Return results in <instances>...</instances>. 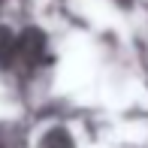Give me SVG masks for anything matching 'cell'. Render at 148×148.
Wrapping results in <instances>:
<instances>
[{
    "instance_id": "6da1fadb",
    "label": "cell",
    "mask_w": 148,
    "mask_h": 148,
    "mask_svg": "<svg viewBox=\"0 0 148 148\" xmlns=\"http://www.w3.org/2000/svg\"><path fill=\"white\" fill-rule=\"evenodd\" d=\"M45 60V33L36 27H27L18 33V64L33 70Z\"/></svg>"
},
{
    "instance_id": "7a4b0ae2",
    "label": "cell",
    "mask_w": 148,
    "mask_h": 148,
    "mask_svg": "<svg viewBox=\"0 0 148 148\" xmlns=\"http://www.w3.org/2000/svg\"><path fill=\"white\" fill-rule=\"evenodd\" d=\"M18 64V33L0 27V70H9Z\"/></svg>"
},
{
    "instance_id": "3957f363",
    "label": "cell",
    "mask_w": 148,
    "mask_h": 148,
    "mask_svg": "<svg viewBox=\"0 0 148 148\" xmlns=\"http://www.w3.org/2000/svg\"><path fill=\"white\" fill-rule=\"evenodd\" d=\"M39 148H76V142H73V136L64 130V127H51L49 133H42Z\"/></svg>"
},
{
    "instance_id": "277c9868",
    "label": "cell",
    "mask_w": 148,
    "mask_h": 148,
    "mask_svg": "<svg viewBox=\"0 0 148 148\" xmlns=\"http://www.w3.org/2000/svg\"><path fill=\"white\" fill-rule=\"evenodd\" d=\"M0 148H9V142L3 139V133H0Z\"/></svg>"
}]
</instances>
